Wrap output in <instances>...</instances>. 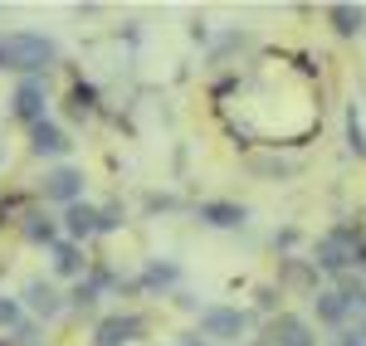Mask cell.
I'll use <instances>...</instances> for the list:
<instances>
[{
  "mask_svg": "<svg viewBox=\"0 0 366 346\" xmlns=\"http://www.w3.org/2000/svg\"><path fill=\"white\" fill-rule=\"evenodd\" d=\"M59 63V44L34 34V29H10L0 34V68H15V73H49Z\"/></svg>",
  "mask_w": 366,
  "mask_h": 346,
  "instance_id": "cell-1",
  "label": "cell"
},
{
  "mask_svg": "<svg viewBox=\"0 0 366 346\" xmlns=\"http://www.w3.org/2000/svg\"><path fill=\"white\" fill-rule=\"evenodd\" d=\"M249 312H239V307H205L200 312V337L205 342H229L239 346V337L249 332Z\"/></svg>",
  "mask_w": 366,
  "mask_h": 346,
  "instance_id": "cell-2",
  "label": "cell"
},
{
  "mask_svg": "<svg viewBox=\"0 0 366 346\" xmlns=\"http://www.w3.org/2000/svg\"><path fill=\"white\" fill-rule=\"evenodd\" d=\"M39 195H44V200H59L64 210L79 205L84 200V171H79V166H54V171H44Z\"/></svg>",
  "mask_w": 366,
  "mask_h": 346,
  "instance_id": "cell-3",
  "label": "cell"
},
{
  "mask_svg": "<svg viewBox=\"0 0 366 346\" xmlns=\"http://www.w3.org/2000/svg\"><path fill=\"white\" fill-rule=\"evenodd\" d=\"M142 327H147V322H142L137 312H113V317H98V327H93V346H132L142 337Z\"/></svg>",
  "mask_w": 366,
  "mask_h": 346,
  "instance_id": "cell-4",
  "label": "cell"
},
{
  "mask_svg": "<svg viewBox=\"0 0 366 346\" xmlns=\"http://www.w3.org/2000/svg\"><path fill=\"white\" fill-rule=\"evenodd\" d=\"M303 292V297H317V263L312 259H298V254H288V259H279V292Z\"/></svg>",
  "mask_w": 366,
  "mask_h": 346,
  "instance_id": "cell-5",
  "label": "cell"
},
{
  "mask_svg": "<svg viewBox=\"0 0 366 346\" xmlns=\"http://www.w3.org/2000/svg\"><path fill=\"white\" fill-rule=\"evenodd\" d=\"M264 342L269 346H317V337H312V327L298 312H279V317L264 327Z\"/></svg>",
  "mask_w": 366,
  "mask_h": 346,
  "instance_id": "cell-6",
  "label": "cell"
},
{
  "mask_svg": "<svg viewBox=\"0 0 366 346\" xmlns=\"http://www.w3.org/2000/svg\"><path fill=\"white\" fill-rule=\"evenodd\" d=\"M25 307L39 322H49V317H59V312L69 307V292H59L49 278H29V283H25Z\"/></svg>",
  "mask_w": 366,
  "mask_h": 346,
  "instance_id": "cell-7",
  "label": "cell"
},
{
  "mask_svg": "<svg viewBox=\"0 0 366 346\" xmlns=\"http://www.w3.org/2000/svg\"><path fill=\"white\" fill-rule=\"evenodd\" d=\"M44 103H49L44 83L39 78H25V83L15 88V98H10V113L20 117V122H29V127H39L44 122Z\"/></svg>",
  "mask_w": 366,
  "mask_h": 346,
  "instance_id": "cell-8",
  "label": "cell"
},
{
  "mask_svg": "<svg viewBox=\"0 0 366 346\" xmlns=\"http://www.w3.org/2000/svg\"><path fill=\"white\" fill-rule=\"evenodd\" d=\"M196 215H200V225H210V230H244L249 225V210L234 200H205Z\"/></svg>",
  "mask_w": 366,
  "mask_h": 346,
  "instance_id": "cell-9",
  "label": "cell"
},
{
  "mask_svg": "<svg viewBox=\"0 0 366 346\" xmlns=\"http://www.w3.org/2000/svg\"><path fill=\"white\" fill-rule=\"evenodd\" d=\"M49 263H54L59 278H79V283H84V273H93L84 259V244H74V239H59L54 249H49Z\"/></svg>",
  "mask_w": 366,
  "mask_h": 346,
  "instance_id": "cell-10",
  "label": "cell"
},
{
  "mask_svg": "<svg viewBox=\"0 0 366 346\" xmlns=\"http://www.w3.org/2000/svg\"><path fill=\"white\" fill-rule=\"evenodd\" d=\"M69 146H74L69 132H64L59 122H49V117H44L39 127H29V151H34V156H64Z\"/></svg>",
  "mask_w": 366,
  "mask_h": 346,
  "instance_id": "cell-11",
  "label": "cell"
},
{
  "mask_svg": "<svg viewBox=\"0 0 366 346\" xmlns=\"http://www.w3.org/2000/svg\"><path fill=\"white\" fill-rule=\"evenodd\" d=\"M20 234H25L29 244H44V249L59 244V225H54V215H44V210H25L20 215Z\"/></svg>",
  "mask_w": 366,
  "mask_h": 346,
  "instance_id": "cell-12",
  "label": "cell"
},
{
  "mask_svg": "<svg viewBox=\"0 0 366 346\" xmlns=\"http://www.w3.org/2000/svg\"><path fill=\"white\" fill-rule=\"evenodd\" d=\"M176 283H181V268H176L171 259H152L147 268H142V278H137L142 292H171Z\"/></svg>",
  "mask_w": 366,
  "mask_h": 346,
  "instance_id": "cell-13",
  "label": "cell"
},
{
  "mask_svg": "<svg viewBox=\"0 0 366 346\" xmlns=\"http://www.w3.org/2000/svg\"><path fill=\"white\" fill-rule=\"evenodd\" d=\"M347 312H352V302H347L337 288H322L317 297H312V317L322 322V327H342V322H347Z\"/></svg>",
  "mask_w": 366,
  "mask_h": 346,
  "instance_id": "cell-14",
  "label": "cell"
},
{
  "mask_svg": "<svg viewBox=\"0 0 366 346\" xmlns=\"http://www.w3.org/2000/svg\"><path fill=\"white\" fill-rule=\"evenodd\" d=\"M64 230H69V239H74V244H84L88 234H98V205H69V210H64Z\"/></svg>",
  "mask_w": 366,
  "mask_h": 346,
  "instance_id": "cell-15",
  "label": "cell"
},
{
  "mask_svg": "<svg viewBox=\"0 0 366 346\" xmlns=\"http://www.w3.org/2000/svg\"><path fill=\"white\" fill-rule=\"evenodd\" d=\"M327 25L337 29L342 39H357V34L366 29V10H362V5H342V0H337V5H327Z\"/></svg>",
  "mask_w": 366,
  "mask_h": 346,
  "instance_id": "cell-16",
  "label": "cell"
},
{
  "mask_svg": "<svg viewBox=\"0 0 366 346\" xmlns=\"http://www.w3.org/2000/svg\"><path fill=\"white\" fill-rule=\"evenodd\" d=\"M98 297H103V288H98L93 278H84V283H74V292H69V307H74L79 317H93V312H98Z\"/></svg>",
  "mask_w": 366,
  "mask_h": 346,
  "instance_id": "cell-17",
  "label": "cell"
},
{
  "mask_svg": "<svg viewBox=\"0 0 366 346\" xmlns=\"http://www.w3.org/2000/svg\"><path fill=\"white\" fill-rule=\"evenodd\" d=\"M98 113V93H93V83H74L69 88V117H88Z\"/></svg>",
  "mask_w": 366,
  "mask_h": 346,
  "instance_id": "cell-18",
  "label": "cell"
},
{
  "mask_svg": "<svg viewBox=\"0 0 366 346\" xmlns=\"http://www.w3.org/2000/svg\"><path fill=\"white\" fill-rule=\"evenodd\" d=\"M122 225H127V205H122V200L98 205V234H117Z\"/></svg>",
  "mask_w": 366,
  "mask_h": 346,
  "instance_id": "cell-19",
  "label": "cell"
},
{
  "mask_svg": "<svg viewBox=\"0 0 366 346\" xmlns=\"http://www.w3.org/2000/svg\"><path fill=\"white\" fill-rule=\"evenodd\" d=\"M249 171L264 175V180H283V175H293V161H279V156H254Z\"/></svg>",
  "mask_w": 366,
  "mask_h": 346,
  "instance_id": "cell-20",
  "label": "cell"
},
{
  "mask_svg": "<svg viewBox=\"0 0 366 346\" xmlns=\"http://www.w3.org/2000/svg\"><path fill=\"white\" fill-rule=\"evenodd\" d=\"M347 146L357 156H366V127H362V117H357V108H347Z\"/></svg>",
  "mask_w": 366,
  "mask_h": 346,
  "instance_id": "cell-21",
  "label": "cell"
},
{
  "mask_svg": "<svg viewBox=\"0 0 366 346\" xmlns=\"http://www.w3.org/2000/svg\"><path fill=\"white\" fill-rule=\"evenodd\" d=\"M244 44H249V34H244V29H229L225 39H220V44H215V63H225L229 54H239V49H244Z\"/></svg>",
  "mask_w": 366,
  "mask_h": 346,
  "instance_id": "cell-22",
  "label": "cell"
},
{
  "mask_svg": "<svg viewBox=\"0 0 366 346\" xmlns=\"http://www.w3.org/2000/svg\"><path fill=\"white\" fill-rule=\"evenodd\" d=\"M147 215H171V210H181V200L176 195H167V190H147Z\"/></svg>",
  "mask_w": 366,
  "mask_h": 346,
  "instance_id": "cell-23",
  "label": "cell"
},
{
  "mask_svg": "<svg viewBox=\"0 0 366 346\" xmlns=\"http://www.w3.org/2000/svg\"><path fill=\"white\" fill-rule=\"evenodd\" d=\"M0 327H10V332H20V327H25L20 302H15V297H0Z\"/></svg>",
  "mask_w": 366,
  "mask_h": 346,
  "instance_id": "cell-24",
  "label": "cell"
},
{
  "mask_svg": "<svg viewBox=\"0 0 366 346\" xmlns=\"http://www.w3.org/2000/svg\"><path fill=\"white\" fill-rule=\"evenodd\" d=\"M274 302H279V288H274V283H259V288H254V307H259V312H274Z\"/></svg>",
  "mask_w": 366,
  "mask_h": 346,
  "instance_id": "cell-25",
  "label": "cell"
},
{
  "mask_svg": "<svg viewBox=\"0 0 366 346\" xmlns=\"http://www.w3.org/2000/svg\"><path fill=\"white\" fill-rule=\"evenodd\" d=\"M298 244V230L293 225H283V230H274V249H283V259H288V249Z\"/></svg>",
  "mask_w": 366,
  "mask_h": 346,
  "instance_id": "cell-26",
  "label": "cell"
},
{
  "mask_svg": "<svg viewBox=\"0 0 366 346\" xmlns=\"http://www.w3.org/2000/svg\"><path fill=\"white\" fill-rule=\"evenodd\" d=\"M171 302H176L181 312H196V317H200V312H205V307H200V302H196V297H191V292H171Z\"/></svg>",
  "mask_w": 366,
  "mask_h": 346,
  "instance_id": "cell-27",
  "label": "cell"
},
{
  "mask_svg": "<svg viewBox=\"0 0 366 346\" xmlns=\"http://www.w3.org/2000/svg\"><path fill=\"white\" fill-rule=\"evenodd\" d=\"M191 44H210V25L205 20H191Z\"/></svg>",
  "mask_w": 366,
  "mask_h": 346,
  "instance_id": "cell-28",
  "label": "cell"
},
{
  "mask_svg": "<svg viewBox=\"0 0 366 346\" xmlns=\"http://www.w3.org/2000/svg\"><path fill=\"white\" fill-rule=\"evenodd\" d=\"M337 346H366V337H357V332H347V337H342Z\"/></svg>",
  "mask_w": 366,
  "mask_h": 346,
  "instance_id": "cell-29",
  "label": "cell"
},
{
  "mask_svg": "<svg viewBox=\"0 0 366 346\" xmlns=\"http://www.w3.org/2000/svg\"><path fill=\"white\" fill-rule=\"evenodd\" d=\"M181 346H210V342H200V337H181Z\"/></svg>",
  "mask_w": 366,
  "mask_h": 346,
  "instance_id": "cell-30",
  "label": "cell"
},
{
  "mask_svg": "<svg viewBox=\"0 0 366 346\" xmlns=\"http://www.w3.org/2000/svg\"><path fill=\"white\" fill-rule=\"evenodd\" d=\"M357 337H366V312H362V327H357Z\"/></svg>",
  "mask_w": 366,
  "mask_h": 346,
  "instance_id": "cell-31",
  "label": "cell"
},
{
  "mask_svg": "<svg viewBox=\"0 0 366 346\" xmlns=\"http://www.w3.org/2000/svg\"><path fill=\"white\" fill-rule=\"evenodd\" d=\"M244 346H269V342H264V337H254V342H244Z\"/></svg>",
  "mask_w": 366,
  "mask_h": 346,
  "instance_id": "cell-32",
  "label": "cell"
},
{
  "mask_svg": "<svg viewBox=\"0 0 366 346\" xmlns=\"http://www.w3.org/2000/svg\"><path fill=\"white\" fill-rule=\"evenodd\" d=\"M0 161H5V142H0Z\"/></svg>",
  "mask_w": 366,
  "mask_h": 346,
  "instance_id": "cell-33",
  "label": "cell"
},
{
  "mask_svg": "<svg viewBox=\"0 0 366 346\" xmlns=\"http://www.w3.org/2000/svg\"><path fill=\"white\" fill-rule=\"evenodd\" d=\"M0 220H5V200H0Z\"/></svg>",
  "mask_w": 366,
  "mask_h": 346,
  "instance_id": "cell-34",
  "label": "cell"
}]
</instances>
